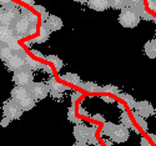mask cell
<instances>
[{
    "instance_id": "obj_22",
    "label": "cell",
    "mask_w": 156,
    "mask_h": 146,
    "mask_svg": "<svg viewBox=\"0 0 156 146\" xmlns=\"http://www.w3.org/2000/svg\"><path fill=\"white\" fill-rule=\"evenodd\" d=\"M120 98H121V99H124V100H126L130 108H131V109H134V106H135V100H134L131 96H130V95H127V94H122V95H120Z\"/></svg>"
},
{
    "instance_id": "obj_30",
    "label": "cell",
    "mask_w": 156,
    "mask_h": 146,
    "mask_svg": "<svg viewBox=\"0 0 156 146\" xmlns=\"http://www.w3.org/2000/svg\"><path fill=\"white\" fill-rule=\"evenodd\" d=\"M141 144H142V145H144V144H145V145H147L149 142H147V141H146L145 139H142V140H141Z\"/></svg>"
},
{
    "instance_id": "obj_8",
    "label": "cell",
    "mask_w": 156,
    "mask_h": 146,
    "mask_svg": "<svg viewBox=\"0 0 156 146\" xmlns=\"http://www.w3.org/2000/svg\"><path fill=\"white\" fill-rule=\"evenodd\" d=\"M6 62V68L10 71H16L25 66V52L19 50V52H12V55L5 61Z\"/></svg>"
},
{
    "instance_id": "obj_27",
    "label": "cell",
    "mask_w": 156,
    "mask_h": 146,
    "mask_svg": "<svg viewBox=\"0 0 156 146\" xmlns=\"http://www.w3.org/2000/svg\"><path fill=\"white\" fill-rule=\"evenodd\" d=\"M9 121H10V120H9V119L4 116V119H3V121H2V126H4V127H5V126H8Z\"/></svg>"
},
{
    "instance_id": "obj_17",
    "label": "cell",
    "mask_w": 156,
    "mask_h": 146,
    "mask_svg": "<svg viewBox=\"0 0 156 146\" xmlns=\"http://www.w3.org/2000/svg\"><path fill=\"white\" fill-rule=\"evenodd\" d=\"M12 55V50L8 45H0V60L6 61Z\"/></svg>"
},
{
    "instance_id": "obj_19",
    "label": "cell",
    "mask_w": 156,
    "mask_h": 146,
    "mask_svg": "<svg viewBox=\"0 0 156 146\" xmlns=\"http://www.w3.org/2000/svg\"><path fill=\"white\" fill-rule=\"evenodd\" d=\"M80 86L86 90V91H90V92H94V91H100V87L96 85V84H93V83H85V84H80Z\"/></svg>"
},
{
    "instance_id": "obj_13",
    "label": "cell",
    "mask_w": 156,
    "mask_h": 146,
    "mask_svg": "<svg viewBox=\"0 0 156 146\" xmlns=\"http://www.w3.org/2000/svg\"><path fill=\"white\" fill-rule=\"evenodd\" d=\"M43 23L50 33L51 31H58L62 28V20L60 18L55 16V15H49Z\"/></svg>"
},
{
    "instance_id": "obj_26",
    "label": "cell",
    "mask_w": 156,
    "mask_h": 146,
    "mask_svg": "<svg viewBox=\"0 0 156 146\" xmlns=\"http://www.w3.org/2000/svg\"><path fill=\"white\" fill-rule=\"evenodd\" d=\"M21 2H24L25 4H28V5H31V6L35 5V0H21Z\"/></svg>"
},
{
    "instance_id": "obj_9",
    "label": "cell",
    "mask_w": 156,
    "mask_h": 146,
    "mask_svg": "<svg viewBox=\"0 0 156 146\" xmlns=\"http://www.w3.org/2000/svg\"><path fill=\"white\" fill-rule=\"evenodd\" d=\"M28 89L35 100H43L49 94V85L45 83H34L33 81L28 86Z\"/></svg>"
},
{
    "instance_id": "obj_31",
    "label": "cell",
    "mask_w": 156,
    "mask_h": 146,
    "mask_svg": "<svg viewBox=\"0 0 156 146\" xmlns=\"http://www.w3.org/2000/svg\"><path fill=\"white\" fill-rule=\"evenodd\" d=\"M6 2H8V0H0V5H4Z\"/></svg>"
},
{
    "instance_id": "obj_16",
    "label": "cell",
    "mask_w": 156,
    "mask_h": 146,
    "mask_svg": "<svg viewBox=\"0 0 156 146\" xmlns=\"http://www.w3.org/2000/svg\"><path fill=\"white\" fill-rule=\"evenodd\" d=\"M61 79H62V80H65V81L70 83V84L80 85V76L74 74V73H66V74H64V75H61Z\"/></svg>"
},
{
    "instance_id": "obj_1",
    "label": "cell",
    "mask_w": 156,
    "mask_h": 146,
    "mask_svg": "<svg viewBox=\"0 0 156 146\" xmlns=\"http://www.w3.org/2000/svg\"><path fill=\"white\" fill-rule=\"evenodd\" d=\"M10 96H11L12 100L19 104V106L21 108L23 111H29L35 106V99L30 94L28 87L16 85L14 89L11 90Z\"/></svg>"
},
{
    "instance_id": "obj_23",
    "label": "cell",
    "mask_w": 156,
    "mask_h": 146,
    "mask_svg": "<svg viewBox=\"0 0 156 146\" xmlns=\"http://www.w3.org/2000/svg\"><path fill=\"white\" fill-rule=\"evenodd\" d=\"M112 126H114V124H111V123H105V124H104V127H102V134L109 136V134H110V131H111Z\"/></svg>"
},
{
    "instance_id": "obj_20",
    "label": "cell",
    "mask_w": 156,
    "mask_h": 146,
    "mask_svg": "<svg viewBox=\"0 0 156 146\" xmlns=\"http://www.w3.org/2000/svg\"><path fill=\"white\" fill-rule=\"evenodd\" d=\"M121 121H122V125H125L126 127H130V129H135L134 127V125H133V123H131V120H130V117L127 116V114L126 112H124L122 115H121ZM136 130V129H135ZM137 131V130H136Z\"/></svg>"
},
{
    "instance_id": "obj_25",
    "label": "cell",
    "mask_w": 156,
    "mask_h": 146,
    "mask_svg": "<svg viewBox=\"0 0 156 146\" xmlns=\"http://www.w3.org/2000/svg\"><path fill=\"white\" fill-rule=\"evenodd\" d=\"M147 2H149V6H150V9L155 11V9H156V4H155V0H147Z\"/></svg>"
},
{
    "instance_id": "obj_2",
    "label": "cell",
    "mask_w": 156,
    "mask_h": 146,
    "mask_svg": "<svg viewBox=\"0 0 156 146\" xmlns=\"http://www.w3.org/2000/svg\"><path fill=\"white\" fill-rule=\"evenodd\" d=\"M11 29L14 31V35L16 39L25 37V36H29L36 31V23H33L25 16L19 15L16 18V20L12 23Z\"/></svg>"
},
{
    "instance_id": "obj_21",
    "label": "cell",
    "mask_w": 156,
    "mask_h": 146,
    "mask_svg": "<svg viewBox=\"0 0 156 146\" xmlns=\"http://www.w3.org/2000/svg\"><path fill=\"white\" fill-rule=\"evenodd\" d=\"M134 117H135V120H136V123L144 129V130H146L147 129V124H146V121L142 119V116H140L139 114H136V112H134Z\"/></svg>"
},
{
    "instance_id": "obj_15",
    "label": "cell",
    "mask_w": 156,
    "mask_h": 146,
    "mask_svg": "<svg viewBox=\"0 0 156 146\" xmlns=\"http://www.w3.org/2000/svg\"><path fill=\"white\" fill-rule=\"evenodd\" d=\"M144 51H145V54L147 55V58H150V59H155L156 58V40L155 39H151V40H149L145 44Z\"/></svg>"
},
{
    "instance_id": "obj_32",
    "label": "cell",
    "mask_w": 156,
    "mask_h": 146,
    "mask_svg": "<svg viewBox=\"0 0 156 146\" xmlns=\"http://www.w3.org/2000/svg\"><path fill=\"white\" fill-rule=\"evenodd\" d=\"M75 2H77V3H86V0H75Z\"/></svg>"
},
{
    "instance_id": "obj_24",
    "label": "cell",
    "mask_w": 156,
    "mask_h": 146,
    "mask_svg": "<svg viewBox=\"0 0 156 146\" xmlns=\"http://www.w3.org/2000/svg\"><path fill=\"white\" fill-rule=\"evenodd\" d=\"M48 59H49V60H51L53 62H55V64H56V66H58L56 69H58V70H60V68H61V64H62V62H61V61H60V60H59L56 56H48Z\"/></svg>"
},
{
    "instance_id": "obj_10",
    "label": "cell",
    "mask_w": 156,
    "mask_h": 146,
    "mask_svg": "<svg viewBox=\"0 0 156 146\" xmlns=\"http://www.w3.org/2000/svg\"><path fill=\"white\" fill-rule=\"evenodd\" d=\"M19 10H18V5L16 6H11V8H6L3 9V18H2V24L6 25V26H11L12 23L16 20V18L19 16Z\"/></svg>"
},
{
    "instance_id": "obj_12",
    "label": "cell",
    "mask_w": 156,
    "mask_h": 146,
    "mask_svg": "<svg viewBox=\"0 0 156 146\" xmlns=\"http://www.w3.org/2000/svg\"><path fill=\"white\" fill-rule=\"evenodd\" d=\"M15 37L11 26L0 24V45H8Z\"/></svg>"
},
{
    "instance_id": "obj_3",
    "label": "cell",
    "mask_w": 156,
    "mask_h": 146,
    "mask_svg": "<svg viewBox=\"0 0 156 146\" xmlns=\"http://www.w3.org/2000/svg\"><path fill=\"white\" fill-rule=\"evenodd\" d=\"M141 20V16L140 14L134 10L133 8L130 6H125L121 9V12L119 15V23L124 26V28H129V29H133L135 26L139 25Z\"/></svg>"
},
{
    "instance_id": "obj_4",
    "label": "cell",
    "mask_w": 156,
    "mask_h": 146,
    "mask_svg": "<svg viewBox=\"0 0 156 146\" xmlns=\"http://www.w3.org/2000/svg\"><path fill=\"white\" fill-rule=\"evenodd\" d=\"M96 131V126H93V129L87 127L86 125H76L74 127V137L77 140L76 145H85L87 140H91Z\"/></svg>"
},
{
    "instance_id": "obj_18",
    "label": "cell",
    "mask_w": 156,
    "mask_h": 146,
    "mask_svg": "<svg viewBox=\"0 0 156 146\" xmlns=\"http://www.w3.org/2000/svg\"><path fill=\"white\" fill-rule=\"evenodd\" d=\"M126 6V0H109V8L121 10Z\"/></svg>"
},
{
    "instance_id": "obj_7",
    "label": "cell",
    "mask_w": 156,
    "mask_h": 146,
    "mask_svg": "<svg viewBox=\"0 0 156 146\" xmlns=\"http://www.w3.org/2000/svg\"><path fill=\"white\" fill-rule=\"evenodd\" d=\"M110 139L114 141V142H118V144H121V142H125L129 140L130 137V132H129V129L120 124V125H114L110 134H109Z\"/></svg>"
},
{
    "instance_id": "obj_11",
    "label": "cell",
    "mask_w": 156,
    "mask_h": 146,
    "mask_svg": "<svg viewBox=\"0 0 156 146\" xmlns=\"http://www.w3.org/2000/svg\"><path fill=\"white\" fill-rule=\"evenodd\" d=\"M134 109H135V112L139 114V115L142 116V117H149V116H151V115L155 114L154 108L151 106V104L147 102V101H139V102H135Z\"/></svg>"
},
{
    "instance_id": "obj_14",
    "label": "cell",
    "mask_w": 156,
    "mask_h": 146,
    "mask_svg": "<svg viewBox=\"0 0 156 146\" xmlns=\"http://www.w3.org/2000/svg\"><path fill=\"white\" fill-rule=\"evenodd\" d=\"M90 9L95 11H104L109 8V0H86Z\"/></svg>"
},
{
    "instance_id": "obj_5",
    "label": "cell",
    "mask_w": 156,
    "mask_h": 146,
    "mask_svg": "<svg viewBox=\"0 0 156 146\" xmlns=\"http://www.w3.org/2000/svg\"><path fill=\"white\" fill-rule=\"evenodd\" d=\"M12 81L18 86H24L28 87L33 81H34V74L30 69L28 68H21L16 71H14V76H12Z\"/></svg>"
},
{
    "instance_id": "obj_29",
    "label": "cell",
    "mask_w": 156,
    "mask_h": 146,
    "mask_svg": "<svg viewBox=\"0 0 156 146\" xmlns=\"http://www.w3.org/2000/svg\"><path fill=\"white\" fill-rule=\"evenodd\" d=\"M2 18H3V8H0V24H2Z\"/></svg>"
},
{
    "instance_id": "obj_28",
    "label": "cell",
    "mask_w": 156,
    "mask_h": 146,
    "mask_svg": "<svg viewBox=\"0 0 156 146\" xmlns=\"http://www.w3.org/2000/svg\"><path fill=\"white\" fill-rule=\"evenodd\" d=\"M102 99L105 100L106 102H114V100H112V99H109V98H106V96H102Z\"/></svg>"
},
{
    "instance_id": "obj_6",
    "label": "cell",
    "mask_w": 156,
    "mask_h": 146,
    "mask_svg": "<svg viewBox=\"0 0 156 146\" xmlns=\"http://www.w3.org/2000/svg\"><path fill=\"white\" fill-rule=\"evenodd\" d=\"M3 114L9 120H18L23 115V110L16 101L9 99L3 104Z\"/></svg>"
}]
</instances>
